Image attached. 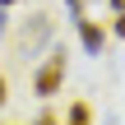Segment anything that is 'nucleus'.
Masks as SVG:
<instances>
[{"label":"nucleus","instance_id":"f03ea898","mask_svg":"<svg viewBox=\"0 0 125 125\" xmlns=\"http://www.w3.org/2000/svg\"><path fill=\"white\" fill-rule=\"evenodd\" d=\"M65 74H70V51L51 42V51H46V56L37 60V70H32V93H37L42 102H51V97L65 88Z\"/></svg>","mask_w":125,"mask_h":125},{"label":"nucleus","instance_id":"1a4fd4ad","mask_svg":"<svg viewBox=\"0 0 125 125\" xmlns=\"http://www.w3.org/2000/svg\"><path fill=\"white\" fill-rule=\"evenodd\" d=\"M107 5H111V14H121V9H125V0H107Z\"/></svg>","mask_w":125,"mask_h":125},{"label":"nucleus","instance_id":"6e6552de","mask_svg":"<svg viewBox=\"0 0 125 125\" xmlns=\"http://www.w3.org/2000/svg\"><path fill=\"white\" fill-rule=\"evenodd\" d=\"M9 102V88H5V74H0V107Z\"/></svg>","mask_w":125,"mask_h":125},{"label":"nucleus","instance_id":"423d86ee","mask_svg":"<svg viewBox=\"0 0 125 125\" xmlns=\"http://www.w3.org/2000/svg\"><path fill=\"white\" fill-rule=\"evenodd\" d=\"M65 9H70V19H79L83 14V0H65Z\"/></svg>","mask_w":125,"mask_h":125},{"label":"nucleus","instance_id":"f257e3e1","mask_svg":"<svg viewBox=\"0 0 125 125\" xmlns=\"http://www.w3.org/2000/svg\"><path fill=\"white\" fill-rule=\"evenodd\" d=\"M51 42H56V19L51 14H42V9H32L28 19H19V28L9 32V51L28 65V60H42L46 51H51Z\"/></svg>","mask_w":125,"mask_h":125},{"label":"nucleus","instance_id":"0eeeda50","mask_svg":"<svg viewBox=\"0 0 125 125\" xmlns=\"http://www.w3.org/2000/svg\"><path fill=\"white\" fill-rule=\"evenodd\" d=\"M111 32H116V37H121V42H125V9H121V14H116V28H111Z\"/></svg>","mask_w":125,"mask_h":125},{"label":"nucleus","instance_id":"20e7f679","mask_svg":"<svg viewBox=\"0 0 125 125\" xmlns=\"http://www.w3.org/2000/svg\"><path fill=\"white\" fill-rule=\"evenodd\" d=\"M65 121H74V125L93 121V107H88V102H70V107H65Z\"/></svg>","mask_w":125,"mask_h":125},{"label":"nucleus","instance_id":"9d476101","mask_svg":"<svg viewBox=\"0 0 125 125\" xmlns=\"http://www.w3.org/2000/svg\"><path fill=\"white\" fill-rule=\"evenodd\" d=\"M0 5H14V0H0Z\"/></svg>","mask_w":125,"mask_h":125},{"label":"nucleus","instance_id":"39448f33","mask_svg":"<svg viewBox=\"0 0 125 125\" xmlns=\"http://www.w3.org/2000/svg\"><path fill=\"white\" fill-rule=\"evenodd\" d=\"M0 37H9V5H0Z\"/></svg>","mask_w":125,"mask_h":125},{"label":"nucleus","instance_id":"7ed1b4c3","mask_svg":"<svg viewBox=\"0 0 125 125\" xmlns=\"http://www.w3.org/2000/svg\"><path fill=\"white\" fill-rule=\"evenodd\" d=\"M74 28H79V42H83V51H88V56H102V51H107V32H102V23H97V19L79 14V19H74Z\"/></svg>","mask_w":125,"mask_h":125}]
</instances>
